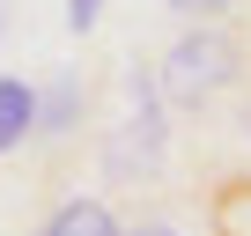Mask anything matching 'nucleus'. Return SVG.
Here are the masks:
<instances>
[{"instance_id": "7ed1b4c3", "label": "nucleus", "mask_w": 251, "mask_h": 236, "mask_svg": "<svg viewBox=\"0 0 251 236\" xmlns=\"http://www.w3.org/2000/svg\"><path fill=\"white\" fill-rule=\"evenodd\" d=\"M45 118V89H30L23 74H0V155H15Z\"/></svg>"}, {"instance_id": "20e7f679", "label": "nucleus", "mask_w": 251, "mask_h": 236, "mask_svg": "<svg viewBox=\"0 0 251 236\" xmlns=\"http://www.w3.org/2000/svg\"><path fill=\"white\" fill-rule=\"evenodd\" d=\"M37 236H126V229H118V214H111L103 199H67Z\"/></svg>"}, {"instance_id": "423d86ee", "label": "nucleus", "mask_w": 251, "mask_h": 236, "mask_svg": "<svg viewBox=\"0 0 251 236\" xmlns=\"http://www.w3.org/2000/svg\"><path fill=\"white\" fill-rule=\"evenodd\" d=\"M96 15H103V0H67V30H96Z\"/></svg>"}, {"instance_id": "f257e3e1", "label": "nucleus", "mask_w": 251, "mask_h": 236, "mask_svg": "<svg viewBox=\"0 0 251 236\" xmlns=\"http://www.w3.org/2000/svg\"><path fill=\"white\" fill-rule=\"evenodd\" d=\"M236 74H244V37H236V30H222V23L185 30V37L163 52V96H170V103H185V111L214 103Z\"/></svg>"}, {"instance_id": "39448f33", "label": "nucleus", "mask_w": 251, "mask_h": 236, "mask_svg": "<svg viewBox=\"0 0 251 236\" xmlns=\"http://www.w3.org/2000/svg\"><path fill=\"white\" fill-rule=\"evenodd\" d=\"M81 111H89V81H81V74H59V81L45 89V118H37V133H67V126H81Z\"/></svg>"}, {"instance_id": "6e6552de", "label": "nucleus", "mask_w": 251, "mask_h": 236, "mask_svg": "<svg viewBox=\"0 0 251 236\" xmlns=\"http://www.w3.org/2000/svg\"><path fill=\"white\" fill-rule=\"evenodd\" d=\"M133 236H177V229H133Z\"/></svg>"}, {"instance_id": "f03ea898", "label": "nucleus", "mask_w": 251, "mask_h": 236, "mask_svg": "<svg viewBox=\"0 0 251 236\" xmlns=\"http://www.w3.org/2000/svg\"><path fill=\"white\" fill-rule=\"evenodd\" d=\"M155 155H163V103H155V81L133 67V118L111 133L103 170L111 177H141V170H155Z\"/></svg>"}, {"instance_id": "0eeeda50", "label": "nucleus", "mask_w": 251, "mask_h": 236, "mask_svg": "<svg viewBox=\"0 0 251 236\" xmlns=\"http://www.w3.org/2000/svg\"><path fill=\"white\" fill-rule=\"evenodd\" d=\"M236 126H244V133H251V96H244V111H236Z\"/></svg>"}]
</instances>
